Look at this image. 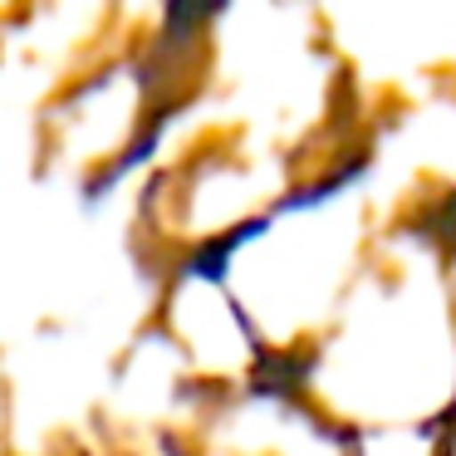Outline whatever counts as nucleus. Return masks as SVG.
Here are the masks:
<instances>
[{"label": "nucleus", "instance_id": "f257e3e1", "mask_svg": "<svg viewBox=\"0 0 456 456\" xmlns=\"http://www.w3.org/2000/svg\"><path fill=\"white\" fill-rule=\"evenodd\" d=\"M265 378L295 387L348 456L442 442L456 407V285L436 231L397 211L319 334Z\"/></svg>", "mask_w": 456, "mask_h": 456}, {"label": "nucleus", "instance_id": "f03ea898", "mask_svg": "<svg viewBox=\"0 0 456 456\" xmlns=\"http://www.w3.org/2000/svg\"><path fill=\"white\" fill-rule=\"evenodd\" d=\"M407 207L436 231V240H442V250H446V265H452V285H456V182L422 191V197L407 201Z\"/></svg>", "mask_w": 456, "mask_h": 456}, {"label": "nucleus", "instance_id": "7ed1b4c3", "mask_svg": "<svg viewBox=\"0 0 456 456\" xmlns=\"http://www.w3.org/2000/svg\"><path fill=\"white\" fill-rule=\"evenodd\" d=\"M442 456H456V407L446 417V432H442Z\"/></svg>", "mask_w": 456, "mask_h": 456}]
</instances>
